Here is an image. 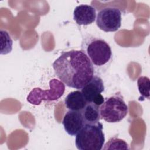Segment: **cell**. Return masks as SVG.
<instances>
[{"label": "cell", "instance_id": "ba28073f", "mask_svg": "<svg viewBox=\"0 0 150 150\" xmlns=\"http://www.w3.org/2000/svg\"><path fill=\"white\" fill-rule=\"evenodd\" d=\"M96 10L91 5L81 4L73 11V19L79 25H88L96 19Z\"/></svg>", "mask_w": 150, "mask_h": 150}, {"label": "cell", "instance_id": "7c38bea8", "mask_svg": "<svg viewBox=\"0 0 150 150\" xmlns=\"http://www.w3.org/2000/svg\"><path fill=\"white\" fill-rule=\"evenodd\" d=\"M1 54H6L12 50L13 41L9 33L1 29Z\"/></svg>", "mask_w": 150, "mask_h": 150}, {"label": "cell", "instance_id": "30bf717a", "mask_svg": "<svg viewBox=\"0 0 150 150\" xmlns=\"http://www.w3.org/2000/svg\"><path fill=\"white\" fill-rule=\"evenodd\" d=\"M87 102L80 90L69 93L64 99V104L69 110L80 111L84 108Z\"/></svg>", "mask_w": 150, "mask_h": 150}, {"label": "cell", "instance_id": "3957f363", "mask_svg": "<svg viewBox=\"0 0 150 150\" xmlns=\"http://www.w3.org/2000/svg\"><path fill=\"white\" fill-rule=\"evenodd\" d=\"M103 129L100 122L85 124L76 135V148L79 150H101L105 142Z\"/></svg>", "mask_w": 150, "mask_h": 150}, {"label": "cell", "instance_id": "5b68a950", "mask_svg": "<svg viewBox=\"0 0 150 150\" xmlns=\"http://www.w3.org/2000/svg\"><path fill=\"white\" fill-rule=\"evenodd\" d=\"M64 90V83L53 79L49 81V89L42 90L39 87L33 88L27 96V101L35 105H39L42 101H55L63 95Z\"/></svg>", "mask_w": 150, "mask_h": 150}, {"label": "cell", "instance_id": "6da1fadb", "mask_svg": "<svg viewBox=\"0 0 150 150\" xmlns=\"http://www.w3.org/2000/svg\"><path fill=\"white\" fill-rule=\"evenodd\" d=\"M53 67L61 81L76 89H81L94 73V68L88 57L78 50L62 53L53 62Z\"/></svg>", "mask_w": 150, "mask_h": 150}, {"label": "cell", "instance_id": "8fae6325", "mask_svg": "<svg viewBox=\"0 0 150 150\" xmlns=\"http://www.w3.org/2000/svg\"><path fill=\"white\" fill-rule=\"evenodd\" d=\"M80 112L85 124L97 123L101 118L100 106L93 103H87Z\"/></svg>", "mask_w": 150, "mask_h": 150}, {"label": "cell", "instance_id": "9c48e42d", "mask_svg": "<svg viewBox=\"0 0 150 150\" xmlns=\"http://www.w3.org/2000/svg\"><path fill=\"white\" fill-rule=\"evenodd\" d=\"M104 91V85L102 79L94 76L92 79L81 88V93L87 103H93L94 100Z\"/></svg>", "mask_w": 150, "mask_h": 150}, {"label": "cell", "instance_id": "7a4b0ae2", "mask_svg": "<svg viewBox=\"0 0 150 150\" xmlns=\"http://www.w3.org/2000/svg\"><path fill=\"white\" fill-rule=\"evenodd\" d=\"M81 50L86 54L94 70H104L112 60V50L104 39L91 35H85L82 39Z\"/></svg>", "mask_w": 150, "mask_h": 150}, {"label": "cell", "instance_id": "4fadbf2b", "mask_svg": "<svg viewBox=\"0 0 150 150\" xmlns=\"http://www.w3.org/2000/svg\"><path fill=\"white\" fill-rule=\"evenodd\" d=\"M137 86L139 93L141 97H139V100L141 98L149 99V89H150V80L146 76L139 77L137 80Z\"/></svg>", "mask_w": 150, "mask_h": 150}, {"label": "cell", "instance_id": "52a82bcc", "mask_svg": "<svg viewBox=\"0 0 150 150\" xmlns=\"http://www.w3.org/2000/svg\"><path fill=\"white\" fill-rule=\"evenodd\" d=\"M62 124L65 131L70 136L76 135L85 124L81 112L73 110L65 114Z\"/></svg>", "mask_w": 150, "mask_h": 150}, {"label": "cell", "instance_id": "5bb4252c", "mask_svg": "<svg viewBox=\"0 0 150 150\" xmlns=\"http://www.w3.org/2000/svg\"><path fill=\"white\" fill-rule=\"evenodd\" d=\"M128 144L123 139L116 137L111 138L104 145L103 149H128Z\"/></svg>", "mask_w": 150, "mask_h": 150}, {"label": "cell", "instance_id": "277c9868", "mask_svg": "<svg viewBox=\"0 0 150 150\" xmlns=\"http://www.w3.org/2000/svg\"><path fill=\"white\" fill-rule=\"evenodd\" d=\"M128 108L120 92L107 97L100 106L101 118L109 123L121 121L128 114Z\"/></svg>", "mask_w": 150, "mask_h": 150}, {"label": "cell", "instance_id": "8992f818", "mask_svg": "<svg viewBox=\"0 0 150 150\" xmlns=\"http://www.w3.org/2000/svg\"><path fill=\"white\" fill-rule=\"evenodd\" d=\"M96 25L105 32H115L121 25V12L115 7H106L100 10L96 17Z\"/></svg>", "mask_w": 150, "mask_h": 150}]
</instances>
